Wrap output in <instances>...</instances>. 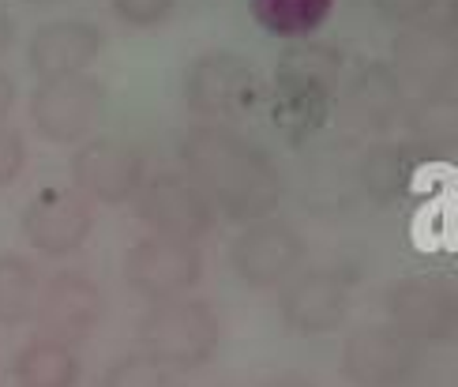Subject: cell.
I'll list each match as a JSON object with an SVG mask.
<instances>
[{"label":"cell","instance_id":"24","mask_svg":"<svg viewBox=\"0 0 458 387\" xmlns=\"http://www.w3.org/2000/svg\"><path fill=\"white\" fill-rule=\"evenodd\" d=\"M327 113H331V106H327V102H293V99H275L271 121H275V128H278L290 143H309L312 135L323 128V121H327Z\"/></svg>","mask_w":458,"mask_h":387},{"label":"cell","instance_id":"3","mask_svg":"<svg viewBox=\"0 0 458 387\" xmlns=\"http://www.w3.org/2000/svg\"><path fill=\"white\" fill-rule=\"evenodd\" d=\"M184 102L207 121H237L256 106V72L237 53H203L184 68Z\"/></svg>","mask_w":458,"mask_h":387},{"label":"cell","instance_id":"16","mask_svg":"<svg viewBox=\"0 0 458 387\" xmlns=\"http://www.w3.org/2000/svg\"><path fill=\"white\" fill-rule=\"evenodd\" d=\"M338 109H342V121L360 135L387 132L403 117V80L384 61L360 64L346 80V87H342Z\"/></svg>","mask_w":458,"mask_h":387},{"label":"cell","instance_id":"1","mask_svg":"<svg viewBox=\"0 0 458 387\" xmlns=\"http://www.w3.org/2000/svg\"><path fill=\"white\" fill-rule=\"evenodd\" d=\"M181 162L211 207L233 222L271 219L282 203L285 181L275 159L233 128L196 125L181 135Z\"/></svg>","mask_w":458,"mask_h":387},{"label":"cell","instance_id":"6","mask_svg":"<svg viewBox=\"0 0 458 387\" xmlns=\"http://www.w3.org/2000/svg\"><path fill=\"white\" fill-rule=\"evenodd\" d=\"M136 215L143 226L155 229V237H174L192 245L215 229V207L181 173L147 177L136 192Z\"/></svg>","mask_w":458,"mask_h":387},{"label":"cell","instance_id":"8","mask_svg":"<svg viewBox=\"0 0 458 387\" xmlns=\"http://www.w3.org/2000/svg\"><path fill=\"white\" fill-rule=\"evenodd\" d=\"M124 279L150 301L181 297L203 279V253L192 241L143 237L124 253Z\"/></svg>","mask_w":458,"mask_h":387},{"label":"cell","instance_id":"5","mask_svg":"<svg viewBox=\"0 0 458 387\" xmlns=\"http://www.w3.org/2000/svg\"><path fill=\"white\" fill-rule=\"evenodd\" d=\"M387 323L413 342H447L458 331V294L454 282L440 275L398 279L384 294Z\"/></svg>","mask_w":458,"mask_h":387},{"label":"cell","instance_id":"32","mask_svg":"<svg viewBox=\"0 0 458 387\" xmlns=\"http://www.w3.org/2000/svg\"><path fill=\"white\" fill-rule=\"evenodd\" d=\"M27 4H56V0H27Z\"/></svg>","mask_w":458,"mask_h":387},{"label":"cell","instance_id":"30","mask_svg":"<svg viewBox=\"0 0 458 387\" xmlns=\"http://www.w3.org/2000/svg\"><path fill=\"white\" fill-rule=\"evenodd\" d=\"M259 387H316L309 376H297V373H278L271 380H263Z\"/></svg>","mask_w":458,"mask_h":387},{"label":"cell","instance_id":"2","mask_svg":"<svg viewBox=\"0 0 458 387\" xmlns=\"http://www.w3.org/2000/svg\"><path fill=\"white\" fill-rule=\"evenodd\" d=\"M222 339L218 313L196 297L155 301L140 320V342L147 357L174 369H199L211 361Z\"/></svg>","mask_w":458,"mask_h":387},{"label":"cell","instance_id":"4","mask_svg":"<svg viewBox=\"0 0 458 387\" xmlns=\"http://www.w3.org/2000/svg\"><path fill=\"white\" fill-rule=\"evenodd\" d=\"M421 369V342L391 323L353 327L342 342V373L353 387H406Z\"/></svg>","mask_w":458,"mask_h":387},{"label":"cell","instance_id":"22","mask_svg":"<svg viewBox=\"0 0 458 387\" xmlns=\"http://www.w3.org/2000/svg\"><path fill=\"white\" fill-rule=\"evenodd\" d=\"M335 0H252V15L267 34L309 38L331 15Z\"/></svg>","mask_w":458,"mask_h":387},{"label":"cell","instance_id":"18","mask_svg":"<svg viewBox=\"0 0 458 387\" xmlns=\"http://www.w3.org/2000/svg\"><path fill=\"white\" fill-rule=\"evenodd\" d=\"M357 159L338 147H319L301 169V203L312 215H342L357 203Z\"/></svg>","mask_w":458,"mask_h":387},{"label":"cell","instance_id":"12","mask_svg":"<svg viewBox=\"0 0 458 387\" xmlns=\"http://www.w3.org/2000/svg\"><path fill=\"white\" fill-rule=\"evenodd\" d=\"M94 229L90 203L72 188H46L23 211V237L46 256H72Z\"/></svg>","mask_w":458,"mask_h":387},{"label":"cell","instance_id":"17","mask_svg":"<svg viewBox=\"0 0 458 387\" xmlns=\"http://www.w3.org/2000/svg\"><path fill=\"white\" fill-rule=\"evenodd\" d=\"M342 80V53L327 42H297L278 56L275 68V99H293V102H327Z\"/></svg>","mask_w":458,"mask_h":387},{"label":"cell","instance_id":"25","mask_svg":"<svg viewBox=\"0 0 458 387\" xmlns=\"http://www.w3.org/2000/svg\"><path fill=\"white\" fill-rule=\"evenodd\" d=\"M102 387H174L165 365H158L147 354H124L106 369Z\"/></svg>","mask_w":458,"mask_h":387},{"label":"cell","instance_id":"14","mask_svg":"<svg viewBox=\"0 0 458 387\" xmlns=\"http://www.w3.org/2000/svg\"><path fill=\"white\" fill-rule=\"evenodd\" d=\"M350 313V282L338 271L297 275L282 294V320L293 335H327Z\"/></svg>","mask_w":458,"mask_h":387},{"label":"cell","instance_id":"11","mask_svg":"<svg viewBox=\"0 0 458 387\" xmlns=\"http://www.w3.org/2000/svg\"><path fill=\"white\" fill-rule=\"evenodd\" d=\"M34 316L42 323L46 339L75 346L90 339V331L102 320V289L83 271H61L38 289Z\"/></svg>","mask_w":458,"mask_h":387},{"label":"cell","instance_id":"31","mask_svg":"<svg viewBox=\"0 0 458 387\" xmlns=\"http://www.w3.org/2000/svg\"><path fill=\"white\" fill-rule=\"evenodd\" d=\"M15 42V23H12V15L0 8V56L8 53V46Z\"/></svg>","mask_w":458,"mask_h":387},{"label":"cell","instance_id":"23","mask_svg":"<svg viewBox=\"0 0 458 387\" xmlns=\"http://www.w3.org/2000/svg\"><path fill=\"white\" fill-rule=\"evenodd\" d=\"M38 271L30 260L4 253L0 256V327H19L34 316L38 305Z\"/></svg>","mask_w":458,"mask_h":387},{"label":"cell","instance_id":"28","mask_svg":"<svg viewBox=\"0 0 458 387\" xmlns=\"http://www.w3.org/2000/svg\"><path fill=\"white\" fill-rule=\"evenodd\" d=\"M440 0H372V8L387 19V23H398V27H410V23H421V19L432 15V8Z\"/></svg>","mask_w":458,"mask_h":387},{"label":"cell","instance_id":"19","mask_svg":"<svg viewBox=\"0 0 458 387\" xmlns=\"http://www.w3.org/2000/svg\"><path fill=\"white\" fill-rule=\"evenodd\" d=\"M357 192L369 196L372 203L387 207L398 203L410 192L417 177V147L410 143H394V140H379L365 154H357Z\"/></svg>","mask_w":458,"mask_h":387},{"label":"cell","instance_id":"21","mask_svg":"<svg viewBox=\"0 0 458 387\" xmlns=\"http://www.w3.org/2000/svg\"><path fill=\"white\" fill-rule=\"evenodd\" d=\"M406 132L413 140L410 147L451 154L458 147V99H454V90L421 94L406 113Z\"/></svg>","mask_w":458,"mask_h":387},{"label":"cell","instance_id":"7","mask_svg":"<svg viewBox=\"0 0 458 387\" xmlns=\"http://www.w3.org/2000/svg\"><path fill=\"white\" fill-rule=\"evenodd\" d=\"M106 109V83L94 75L46 80L30 94V125L49 143H80Z\"/></svg>","mask_w":458,"mask_h":387},{"label":"cell","instance_id":"27","mask_svg":"<svg viewBox=\"0 0 458 387\" xmlns=\"http://www.w3.org/2000/svg\"><path fill=\"white\" fill-rule=\"evenodd\" d=\"M27 166V143L23 132L12 125H0V188H8L19 181V173Z\"/></svg>","mask_w":458,"mask_h":387},{"label":"cell","instance_id":"13","mask_svg":"<svg viewBox=\"0 0 458 387\" xmlns=\"http://www.w3.org/2000/svg\"><path fill=\"white\" fill-rule=\"evenodd\" d=\"M72 177L83 200L98 203H128L136 200L140 185L147 181L143 154L121 140H90L75 150Z\"/></svg>","mask_w":458,"mask_h":387},{"label":"cell","instance_id":"9","mask_svg":"<svg viewBox=\"0 0 458 387\" xmlns=\"http://www.w3.org/2000/svg\"><path fill=\"white\" fill-rule=\"evenodd\" d=\"M301 260H304V241L282 219L244 222V229L229 245V263H233L237 279L259 289H271L285 279H293Z\"/></svg>","mask_w":458,"mask_h":387},{"label":"cell","instance_id":"10","mask_svg":"<svg viewBox=\"0 0 458 387\" xmlns=\"http://www.w3.org/2000/svg\"><path fill=\"white\" fill-rule=\"evenodd\" d=\"M394 75L403 87H417L421 94L436 90H454V72H458V38L447 23H410L394 38Z\"/></svg>","mask_w":458,"mask_h":387},{"label":"cell","instance_id":"26","mask_svg":"<svg viewBox=\"0 0 458 387\" xmlns=\"http://www.w3.org/2000/svg\"><path fill=\"white\" fill-rule=\"evenodd\" d=\"M174 4L177 0H113V12H117L121 23L136 27V30H150V27L165 23Z\"/></svg>","mask_w":458,"mask_h":387},{"label":"cell","instance_id":"20","mask_svg":"<svg viewBox=\"0 0 458 387\" xmlns=\"http://www.w3.org/2000/svg\"><path fill=\"white\" fill-rule=\"evenodd\" d=\"M12 380L15 387H75L80 383V357L64 342L34 339L15 354Z\"/></svg>","mask_w":458,"mask_h":387},{"label":"cell","instance_id":"15","mask_svg":"<svg viewBox=\"0 0 458 387\" xmlns=\"http://www.w3.org/2000/svg\"><path fill=\"white\" fill-rule=\"evenodd\" d=\"M106 49V34L87 23V19H56V23L38 27L27 46V64L34 75L46 80H64V75H83L98 53Z\"/></svg>","mask_w":458,"mask_h":387},{"label":"cell","instance_id":"29","mask_svg":"<svg viewBox=\"0 0 458 387\" xmlns=\"http://www.w3.org/2000/svg\"><path fill=\"white\" fill-rule=\"evenodd\" d=\"M12 106H15V83H12L8 72H0V125H4V117L12 113Z\"/></svg>","mask_w":458,"mask_h":387}]
</instances>
